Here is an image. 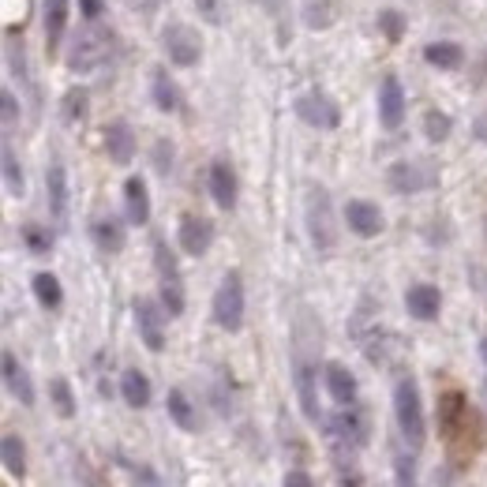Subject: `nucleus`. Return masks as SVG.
I'll return each instance as SVG.
<instances>
[{
	"instance_id": "obj_1",
	"label": "nucleus",
	"mask_w": 487,
	"mask_h": 487,
	"mask_svg": "<svg viewBox=\"0 0 487 487\" xmlns=\"http://www.w3.org/2000/svg\"><path fill=\"white\" fill-rule=\"evenodd\" d=\"M394 420L409 450H420L428 442V416H423V397L413 375H401L394 383Z\"/></svg>"
},
{
	"instance_id": "obj_2",
	"label": "nucleus",
	"mask_w": 487,
	"mask_h": 487,
	"mask_svg": "<svg viewBox=\"0 0 487 487\" xmlns=\"http://www.w3.org/2000/svg\"><path fill=\"white\" fill-rule=\"evenodd\" d=\"M109 57H113V34L98 30V23H87V27H83V30L72 38V46H68V53H65V65H68L72 72H79V75H91V72H98Z\"/></svg>"
},
{
	"instance_id": "obj_3",
	"label": "nucleus",
	"mask_w": 487,
	"mask_h": 487,
	"mask_svg": "<svg viewBox=\"0 0 487 487\" xmlns=\"http://www.w3.org/2000/svg\"><path fill=\"white\" fill-rule=\"evenodd\" d=\"M304 222H308V237L311 248L326 256L337 248V222H334V203L326 187H311L308 192V206H304Z\"/></svg>"
},
{
	"instance_id": "obj_4",
	"label": "nucleus",
	"mask_w": 487,
	"mask_h": 487,
	"mask_svg": "<svg viewBox=\"0 0 487 487\" xmlns=\"http://www.w3.org/2000/svg\"><path fill=\"white\" fill-rule=\"evenodd\" d=\"M326 423V435L337 442V447H349V450H364L368 447V439H371V416L368 409L360 405H342L334 416L323 420Z\"/></svg>"
},
{
	"instance_id": "obj_5",
	"label": "nucleus",
	"mask_w": 487,
	"mask_h": 487,
	"mask_svg": "<svg viewBox=\"0 0 487 487\" xmlns=\"http://www.w3.org/2000/svg\"><path fill=\"white\" fill-rule=\"evenodd\" d=\"M387 187L394 196H420L439 187V169L423 158H401L387 169Z\"/></svg>"
},
{
	"instance_id": "obj_6",
	"label": "nucleus",
	"mask_w": 487,
	"mask_h": 487,
	"mask_svg": "<svg viewBox=\"0 0 487 487\" xmlns=\"http://www.w3.org/2000/svg\"><path fill=\"white\" fill-rule=\"evenodd\" d=\"M244 311H248V296H244L240 270H225V278L218 282L214 292V323L229 334H237L244 326Z\"/></svg>"
},
{
	"instance_id": "obj_7",
	"label": "nucleus",
	"mask_w": 487,
	"mask_h": 487,
	"mask_svg": "<svg viewBox=\"0 0 487 487\" xmlns=\"http://www.w3.org/2000/svg\"><path fill=\"white\" fill-rule=\"evenodd\" d=\"M161 53L169 57V65L173 68H196L203 60V38L196 27L187 23H165L161 27Z\"/></svg>"
},
{
	"instance_id": "obj_8",
	"label": "nucleus",
	"mask_w": 487,
	"mask_h": 487,
	"mask_svg": "<svg viewBox=\"0 0 487 487\" xmlns=\"http://www.w3.org/2000/svg\"><path fill=\"white\" fill-rule=\"evenodd\" d=\"M292 113L300 117L308 128H315V132H334L337 124H342V105H337V101H334L326 91H319V87L296 94Z\"/></svg>"
},
{
	"instance_id": "obj_9",
	"label": "nucleus",
	"mask_w": 487,
	"mask_h": 487,
	"mask_svg": "<svg viewBox=\"0 0 487 487\" xmlns=\"http://www.w3.org/2000/svg\"><path fill=\"white\" fill-rule=\"evenodd\" d=\"M292 383H296V401H300V413L308 423H323V409H319V364L308 360L304 352H296L292 360Z\"/></svg>"
},
{
	"instance_id": "obj_10",
	"label": "nucleus",
	"mask_w": 487,
	"mask_h": 487,
	"mask_svg": "<svg viewBox=\"0 0 487 487\" xmlns=\"http://www.w3.org/2000/svg\"><path fill=\"white\" fill-rule=\"evenodd\" d=\"M132 315H135V330L143 337V345L151 352H161L165 349V308L154 304L151 296H135Z\"/></svg>"
},
{
	"instance_id": "obj_11",
	"label": "nucleus",
	"mask_w": 487,
	"mask_h": 487,
	"mask_svg": "<svg viewBox=\"0 0 487 487\" xmlns=\"http://www.w3.org/2000/svg\"><path fill=\"white\" fill-rule=\"evenodd\" d=\"M405 113H409V98H405V87H401L397 75H383L378 83V124L387 132H397L405 124Z\"/></svg>"
},
{
	"instance_id": "obj_12",
	"label": "nucleus",
	"mask_w": 487,
	"mask_h": 487,
	"mask_svg": "<svg viewBox=\"0 0 487 487\" xmlns=\"http://www.w3.org/2000/svg\"><path fill=\"white\" fill-rule=\"evenodd\" d=\"M177 240H180V251L192 259H203L210 248H214V222L203 218V214H184L180 225H177Z\"/></svg>"
},
{
	"instance_id": "obj_13",
	"label": "nucleus",
	"mask_w": 487,
	"mask_h": 487,
	"mask_svg": "<svg viewBox=\"0 0 487 487\" xmlns=\"http://www.w3.org/2000/svg\"><path fill=\"white\" fill-rule=\"evenodd\" d=\"M206 187H210V199H214L218 210H232L240 199V180H237V169H232L225 158H214L206 169Z\"/></svg>"
},
{
	"instance_id": "obj_14",
	"label": "nucleus",
	"mask_w": 487,
	"mask_h": 487,
	"mask_svg": "<svg viewBox=\"0 0 487 487\" xmlns=\"http://www.w3.org/2000/svg\"><path fill=\"white\" fill-rule=\"evenodd\" d=\"M469 416H473V409H469V397H465L461 390H442L439 394V435L442 439H454L465 423H469Z\"/></svg>"
},
{
	"instance_id": "obj_15",
	"label": "nucleus",
	"mask_w": 487,
	"mask_h": 487,
	"mask_svg": "<svg viewBox=\"0 0 487 487\" xmlns=\"http://www.w3.org/2000/svg\"><path fill=\"white\" fill-rule=\"evenodd\" d=\"M342 214H345L349 232H356L360 240H371V237H378V232H383V225H387L383 210H378L375 203H368V199H349Z\"/></svg>"
},
{
	"instance_id": "obj_16",
	"label": "nucleus",
	"mask_w": 487,
	"mask_h": 487,
	"mask_svg": "<svg viewBox=\"0 0 487 487\" xmlns=\"http://www.w3.org/2000/svg\"><path fill=\"white\" fill-rule=\"evenodd\" d=\"M101 143H105V154H109V161H113V165H132V161H135L139 139H135V132H132V124H128V120H113V124H105Z\"/></svg>"
},
{
	"instance_id": "obj_17",
	"label": "nucleus",
	"mask_w": 487,
	"mask_h": 487,
	"mask_svg": "<svg viewBox=\"0 0 487 487\" xmlns=\"http://www.w3.org/2000/svg\"><path fill=\"white\" fill-rule=\"evenodd\" d=\"M0 371H4V387H8V394L19 401V405H34L38 401V394H34V383H30V375H27V368L19 364V356L12 352V349H4L0 352Z\"/></svg>"
},
{
	"instance_id": "obj_18",
	"label": "nucleus",
	"mask_w": 487,
	"mask_h": 487,
	"mask_svg": "<svg viewBox=\"0 0 487 487\" xmlns=\"http://www.w3.org/2000/svg\"><path fill=\"white\" fill-rule=\"evenodd\" d=\"M68 19H72L68 0H41V34H46V49L49 53H57L60 41H65Z\"/></svg>"
},
{
	"instance_id": "obj_19",
	"label": "nucleus",
	"mask_w": 487,
	"mask_h": 487,
	"mask_svg": "<svg viewBox=\"0 0 487 487\" xmlns=\"http://www.w3.org/2000/svg\"><path fill=\"white\" fill-rule=\"evenodd\" d=\"M405 311L413 315V319H420V323H435L439 311H442V292H439V285H428V282L409 285V292H405Z\"/></svg>"
},
{
	"instance_id": "obj_20",
	"label": "nucleus",
	"mask_w": 487,
	"mask_h": 487,
	"mask_svg": "<svg viewBox=\"0 0 487 487\" xmlns=\"http://www.w3.org/2000/svg\"><path fill=\"white\" fill-rule=\"evenodd\" d=\"M323 387H326V394L337 401V405H356V397H360L356 375L345 364H337V360H326L323 364Z\"/></svg>"
},
{
	"instance_id": "obj_21",
	"label": "nucleus",
	"mask_w": 487,
	"mask_h": 487,
	"mask_svg": "<svg viewBox=\"0 0 487 487\" xmlns=\"http://www.w3.org/2000/svg\"><path fill=\"white\" fill-rule=\"evenodd\" d=\"M46 199H49V214L57 225H68V173L65 165L53 161L46 169Z\"/></svg>"
},
{
	"instance_id": "obj_22",
	"label": "nucleus",
	"mask_w": 487,
	"mask_h": 487,
	"mask_svg": "<svg viewBox=\"0 0 487 487\" xmlns=\"http://www.w3.org/2000/svg\"><path fill=\"white\" fill-rule=\"evenodd\" d=\"M91 237L98 244V251H105V256H120L124 244H128V232H124V222L113 218V214H101L91 222Z\"/></svg>"
},
{
	"instance_id": "obj_23",
	"label": "nucleus",
	"mask_w": 487,
	"mask_h": 487,
	"mask_svg": "<svg viewBox=\"0 0 487 487\" xmlns=\"http://www.w3.org/2000/svg\"><path fill=\"white\" fill-rule=\"evenodd\" d=\"M124 214L132 225H146L151 222V192H146L143 177H128L124 180Z\"/></svg>"
},
{
	"instance_id": "obj_24",
	"label": "nucleus",
	"mask_w": 487,
	"mask_h": 487,
	"mask_svg": "<svg viewBox=\"0 0 487 487\" xmlns=\"http://www.w3.org/2000/svg\"><path fill=\"white\" fill-rule=\"evenodd\" d=\"M151 94H154V105H158L161 113H180L184 94H180V87H177L173 75H169L165 68H154V72H151Z\"/></svg>"
},
{
	"instance_id": "obj_25",
	"label": "nucleus",
	"mask_w": 487,
	"mask_h": 487,
	"mask_svg": "<svg viewBox=\"0 0 487 487\" xmlns=\"http://www.w3.org/2000/svg\"><path fill=\"white\" fill-rule=\"evenodd\" d=\"M30 289H34V300L41 311H60V304H65V285L49 270H38L30 278Z\"/></svg>"
},
{
	"instance_id": "obj_26",
	"label": "nucleus",
	"mask_w": 487,
	"mask_h": 487,
	"mask_svg": "<svg viewBox=\"0 0 487 487\" xmlns=\"http://www.w3.org/2000/svg\"><path fill=\"white\" fill-rule=\"evenodd\" d=\"M165 413H169V420H173L180 431H187V435L199 431V413H196V405L187 401V394L180 387H173L165 394Z\"/></svg>"
},
{
	"instance_id": "obj_27",
	"label": "nucleus",
	"mask_w": 487,
	"mask_h": 487,
	"mask_svg": "<svg viewBox=\"0 0 487 487\" xmlns=\"http://www.w3.org/2000/svg\"><path fill=\"white\" fill-rule=\"evenodd\" d=\"M120 397L128 409H146L151 405V378H146L139 368H128L120 375Z\"/></svg>"
},
{
	"instance_id": "obj_28",
	"label": "nucleus",
	"mask_w": 487,
	"mask_h": 487,
	"mask_svg": "<svg viewBox=\"0 0 487 487\" xmlns=\"http://www.w3.org/2000/svg\"><path fill=\"white\" fill-rule=\"evenodd\" d=\"M423 60L439 72H457L465 65V49L457 41H431V46H423Z\"/></svg>"
},
{
	"instance_id": "obj_29",
	"label": "nucleus",
	"mask_w": 487,
	"mask_h": 487,
	"mask_svg": "<svg viewBox=\"0 0 487 487\" xmlns=\"http://www.w3.org/2000/svg\"><path fill=\"white\" fill-rule=\"evenodd\" d=\"M4 60H8V72H12V79L23 83V87L30 91V98L38 101V87H34V79H30V65H27V49H23V41L8 38V46H4Z\"/></svg>"
},
{
	"instance_id": "obj_30",
	"label": "nucleus",
	"mask_w": 487,
	"mask_h": 487,
	"mask_svg": "<svg viewBox=\"0 0 487 487\" xmlns=\"http://www.w3.org/2000/svg\"><path fill=\"white\" fill-rule=\"evenodd\" d=\"M300 15L308 30H330L337 23V0H304Z\"/></svg>"
},
{
	"instance_id": "obj_31",
	"label": "nucleus",
	"mask_w": 487,
	"mask_h": 487,
	"mask_svg": "<svg viewBox=\"0 0 487 487\" xmlns=\"http://www.w3.org/2000/svg\"><path fill=\"white\" fill-rule=\"evenodd\" d=\"M158 296L169 319H180L187 308V292H184V278H158Z\"/></svg>"
},
{
	"instance_id": "obj_32",
	"label": "nucleus",
	"mask_w": 487,
	"mask_h": 487,
	"mask_svg": "<svg viewBox=\"0 0 487 487\" xmlns=\"http://www.w3.org/2000/svg\"><path fill=\"white\" fill-rule=\"evenodd\" d=\"M0 169H4V187H8V196H12V199H23V192H27L23 165H19V158H15V151H12L8 139H4V151H0Z\"/></svg>"
},
{
	"instance_id": "obj_33",
	"label": "nucleus",
	"mask_w": 487,
	"mask_h": 487,
	"mask_svg": "<svg viewBox=\"0 0 487 487\" xmlns=\"http://www.w3.org/2000/svg\"><path fill=\"white\" fill-rule=\"evenodd\" d=\"M0 454H4V469H8V476H15V480L27 476V447H23V439L8 431L4 439H0Z\"/></svg>"
},
{
	"instance_id": "obj_34",
	"label": "nucleus",
	"mask_w": 487,
	"mask_h": 487,
	"mask_svg": "<svg viewBox=\"0 0 487 487\" xmlns=\"http://www.w3.org/2000/svg\"><path fill=\"white\" fill-rule=\"evenodd\" d=\"M19 240H23V248L30 251V256H38V259L53 256V232H49L46 225H38V222H27L23 229H19Z\"/></svg>"
},
{
	"instance_id": "obj_35",
	"label": "nucleus",
	"mask_w": 487,
	"mask_h": 487,
	"mask_svg": "<svg viewBox=\"0 0 487 487\" xmlns=\"http://www.w3.org/2000/svg\"><path fill=\"white\" fill-rule=\"evenodd\" d=\"M454 135V117L450 113H442V109H428L423 113V139L428 143H447Z\"/></svg>"
},
{
	"instance_id": "obj_36",
	"label": "nucleus",
	"mask_w": 487,
	"mask_h": 487,
	"mask_svg": "<svg viewBox=\"0 0 487 487\" xmlns=\"http://www.w3.org/2000/svg\"><path fill=\"white\" fill-rule=\"evenodd\" d=\"M49 401H53V409H57V416L60 420H72L75 416V394H72V383L68 378H53L49 383Z\"/></svg>"
},
{
	"instance_id": "obj_37",
	"label": "nucleus",
	"mask_w": 487,
	"mask_h": 487,
	"mask_svg": "<svg viewBox=\"0 0 487 487\" xmlns=\"http://www.w3.org/2000/svg\"><path fill=\"white\" fill-rule=\"evenodd\" d=\"M154 270L158 278H180V263H177V251L169 248L161 237L154 240Z\"/></svg>"
},
{
	"instance_id": "obj_38",
	"label": "nucleus",
	"mask_w": 487,
	"mask_h": 487,
	"mask_svg": "<svg viewBox=\"0 0 487 487\" xmlns=\"http://www.w3.org/2000/svg\"><path fill=\"white\" fill-rule=\"evenodd\" d=\"M378 30H383V38L390 41V46H397V41L405 38V15H401L397 8H383L378 12Z\"/></svg>"
},
{
	"instance_id": "obj_39",
	"label": "nucleus",
	"mask_w": 487,
	"mask_h": 487,
	"mask_svg": "<svg viewBox=\"0 0 487 487\" xmlns=\"http://www.w3.org/2000/svg\"><path fill=\"white\" fill-rule=\"evenodd\" d=\"M416 450H409V454H394V483L397 487H420L416 483V457H413Z\"/></svg>"
},
{
	"instance_id": "obj_40",
	"label": "nucleus",
	"mask_w": 487,
	"mask_h": 487,
	"mask_svg": "<svg viewBox=\"0 0 487 487\" xmlns=\"http://www.w3.org/2000/svg\"><path fill=\"white\" fill-rule=\"evenodd\" d=\"M87 91H83V87H72L68 94H65V109H60V113H65V120L68 124H75V120H83V117H87Z\"/></svg>"
},
{
	"instance_id": "obj_41",
	"label": "nucleus",
	"mask_w": 487,
	"mask_h": 487,
	"mask_svg": "<svg viewBox=\"0 0 487 487\" xmlns=\"http://www.w3.org/2000/svg\"><path fill=\"white\" fill-rule=\"evenodd\" d=\"M117 461H120V465H124V469H128V473H132V483H135V487H161V480H158V473L151 469V465H135V461H128V457H124V454H120Z\"/></svg>"
},
{
	"instance_id": "obj_42",
	"label": "nucleus",
	"mask_w": 487,
	"mask_h": 487,
	"mask_svg": "<svg viewBox=\"0 0 487 487\" xmlns=\"http://www.w3.org/2000/svg\"><path fill=\"white\" fill-rule=\"evenodd\" d=\"M259 8L274 19V27H278V38L285 41L289 30H285V19H289V0H259Z\"/></svg>"
},
{
	"instance_id": "obj_43",
	"label": "nucleus",
	"mask_w": 487,
	"mask_h": 487,
	"mask_svg": "<svg viewBox=\"0 0 487 487\" xmlns=\"http://www.w3.org/2000/svg\"><path fill=\"white\" fill-rule=\"evenodd\" d=\"M75 476H79V487H109V480H105L87 457H75Z\"/></svg>"
},
{
	"instance_id": "obj_44",
	"label": "nucleus",
	"mask_w": 487,
	"mask_h": 487,
	"mask_svg": "<svg viewBox=\"0 0 487 487\" xmlns=\"http://www.w3.org/2000/svg\"><path fill=\"white\" fill-rule=\"evenodd\" d=\"M0 120H4V132H12L15 124H19V98L8 87L0 91Z\"/></svg>"
},
{
	"instance_id": "obj_45",
	"label": "nucleus",
	"mask_w": 487,
	"mask_h": 487,
	"mask_svg": "<svg viewBox=\"0 0 487 487\" xmlns=\"http://www.w3.org/2000/svg\"><path fill=\"white\" fill-rule=\"evenodd\" d=\"M192 4H196V12H199L203 23H210V27H222V19H225V12H222V0H192Z\"/></svg>"
},
{
	"instance_id": "obj_46",
	"label": "nucleus",
	"mask_w": 487,
	"mask_h": 487,
	"mask_svg": "<svg viewBox=\"0 0 487 487\" xmlns=\"http://www.w3.org/2000/svg\"><path fill=\"white\" fill-rule=\"evenodd\" d=\"M169 169H173V143L158 139V143H154V173L169 177Z\"/></svg>"
},
{
	"instance_id": "obj_47",
	"label": "nucleus",
	"mask_w": 487,
	"mask_h": 487,
	"mask_svg": "<svg viewBox=\"0 0 487 487\" xmlns=\"http://www.w3.org/2000/svg\"><path fill=\"white\" fill-rule=\"evenodd\" d=\"M337 483L342 487H364V476H360L356 465H345L342 457H337Z\"/></svg>"
},
{
	"instance_id": "obj_48",
	"label": "nucleus",
	"mask_w": 487,
	"mask_h": 487,
	"mask_svg": "<svg viewBox=\"0 0 487 487\" xmlns=\"http://www.w3.org/2000/svg\"><path fill=\"white\" fill-rule=\"evenodd\" d=\"M79 15L87 19V23H98L105 15V0H79Z\"/></svg>"
},
{
	"instance_id": "obj_49",
	"label": "nucleus",
	"mask_w": 487,
	"mask_h": 487,
	"mask_svg": "<svg viewBox=\"0 0 487 487\" xmlns=\"http://www.w3.org/2000/svg\"><path fill=\"white\" fill-rule=\"evenodd\" d=\"M282 487H315V480L308 476V473H300V469H292V473H285V483Z\"/></svg>"
},
{
	"instance_id": "obj_50",
	"label": "nucleus",
	"mask_w": 487,
	"mask_h": 487,
	"mask_svg": "<svg viewBox=\"0 0 487 487\" xmlns=\"http://www.w3.org/2000/svg\"><path fill=\"white\" fill-rule=\"evenodd\" d=\"M469 282L476 285V292L487 296V270H483V266H469Z\"/></svg>"
},
{
	"instance_id": "obj_51",
	"label": "nucleus",
	"mask_w": 487,
	"mask_h": 487,
	"mask_svg": "<svg viewBox=\"0 0 487 487\" xmlns=\"http://www.w3.org/2000/svg\"><path fill=\"white\" fill-rule=\"evenodd\" d=\"M132 4L143 12V15H158L161 12V4H165V0H132Z\"/></svg>"
},
{
	"instance_id": "obj_52",
	"label": "nucleus",
	"mask_w": 487,
	"mask_h": 487,
	"mask_svg": "<svg viewBox=\"0 0 487 487\" xmlns=\"http://www.w3.org/2000/svg\"><path fill=\"white\" fill-rule=\"evenodd\" d=\"M473 135H476V139L487 146V113H480V117L473 120Z\"/></svg>"
},
{
	"instance_id": "obj_53",
	"label": "nucleus",
	"mask_w": 487,
	"mask_h": 487,
	"mask_svg": "<svg viewBox=\"0 0 487 487\" xmlns=\"http://www.w3.org/2000/svg\"><path fill=\"white\" fill-rule=\"evenodd\" d=\"M480 356H483V368H487V330H483V337H480Z\"/></svg>"
},
{
	"instance_id": "obj_54",
	"label": "nucleus",
	"mask_w": 487,
	"mask_h": 487,
	"mask_svg": "<svg viewBox=\"0 0 487 487\" xmlns=\"http://www.w3.org/2000/svg\"><path fill=\"white\" fill-rule=\"evenodd\" d=\"M483 75H487V57H483Z\"/></svg>"
},
{
	"instance_id": "obj_55",
	"label": "nucleus",
	"mask_w": 487,
	"mask_h": 487,
	"mask_svg": "<svg viewBox=\"0 0 487 487\" xmlns=\"http://www.w3.org/2000/svg\"><path fill=\"white\" fill-rule=\"evenodd\" d=\"M483 237H487V218H483Z\"/></svg>"
}]
</instances>
